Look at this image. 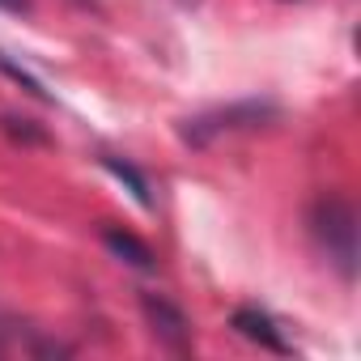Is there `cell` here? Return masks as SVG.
I'll return each instance as SVG.
<instances>
[{"label": "cell", "mask_w": 361, "mask_h": 361, "mask_svg": "<svg viewBox=\"0 0 361 361\" xmlns=\"http://www.w3.org/2000/svg\"><path fill=\"white\" fill-rule=\"evenodd\" d=\"M310 234L344 281L357 276V213L340 196H319L310 204Z\"/></svg>", "instance_id": "6da1fadb"}, {"label": "cell", "mask_w": 361, "mask_h": 361, "mask_svg": "<svg viewBox=\"0 0 361 361\" xmlns=\"http://www.w3.org/2000/svg\"><path fill=\"white\" fill-rule=\"evenodd\" d=\"M276 115L272 102H234V106H221V111H204L196 119H183V140L188 145H209L213 136L221 132H238V128H259Z\"/></svg>", "instance_id": "7a4b0ae2"}, {"label": "cell", "mask_w": 361, "mask_h": 361, "mask_svg": "<svg viewBox=\"0 0 361 361\" xmlns=\"http://www.w3.org/2000/svg\"><path fill=\"white\" fill-rule=\"evenodd\" d=\"M140 314H145V323H149V331H153V340H157L161 348H170V353H178V357L192 353V323H188V314L178 310L170 298H161V293H140Z\"/></svg>", "instance_id": "3957f363"}, {"label": "cell", "mask_w": 361, "mask_h": 361, "mask_svg": "<svg viewBox=\"0 0 361 361\" xmlns=\"http://www.w3.org/2000/svg\"><path fill=\"white\" fill-rule=\"evenodd\" d=\"M234 331L238 336H247L251 344H259V348H268V353H289V344H285V336H281V327L264 314V310H255V306H243V310H234Z\"/></svg>", "instance_id": "277c9868"}, {"label": "cell", "mask_w": 361, "mask_h": 361, "mask_svg": "<svg viewBox=\"0 0 361 361\" xmlns=\"http://www.w3.org/2000/svg\"><path fill=\"white\" fill-rule=\"evenodd\" d=\"M98 234H102L106 251H111V255H119V259H128L132 268H145V272H149V268L157 264V259H153V251H149V243H140L132 230H123V226H102Z\"/></svg>", "instance_id": "5b68a950"}, {"label": "cell", "mask_w": 361, "mask_h": 361, "mask_svg": "<svg viewBox=\"0 0 361 361\" xmlns=\"http://www.w3.org/2000/svg\"><path fill=\"white\" fill-rule=\"evenodd\" d=\"M102 166H106V170L119 178V183H128V188H132L136 204H145V209L153 204V196H149V178H145V174H140L132 161H119V157H102Z\"/></svg>", "instance_id": "8992f818"}, {"label": "cell", "mask_w": 361, "mask_h": 361, "mask_svg": "<svg viewBox=\"0 0 361 361\" xmlns=\"http://www.w3.org/2000/svg\"><path fill=\"white\" fill-rule=\"evenodd\" d=\"M0 132H5L9 140H18V145H35V149L51 145V136L35 119H18V115H0Z\"/></svg>", "instance_id": "52a82bcc"}, {"label": "cell", "mask_w": 361, "mask_h": 361, "mask_svg": "<svg viewBox=\"0 0 361 361\" xmlns=\"http://www.w3.org/2000/svg\"><path fill=\"white\" fill-rule=\"evenodd\" d=\"M0 73H9V77H13V81H18V85H26V90H30V94H35V98H43V102H47V90H43V85H39V81H35V77H30V73H22V68H18V64H9V60H5V56H0Z\"/></svg>", "instance_id": "ba28073f"}, {"label": "cell", "mask_w": 361, "mask_h": 361, "mask_svg": "<svg viewBox=\"0 0 361 361\" xmlns=\"http://www.w3.org/2000/svg\"><path fill=\"white\" fill-rule=\"evenodd\" d=\"M30 353H35V357H73V348L60 344V340H35Z\"/></svg>", "instance_id": "9c48e42d"}, {"label": "cell", "mask_w": 361, "mask_h": 361, "mask_svg": "<svg viewBox=\"0 0 361 361\" xmlns=\"http://www.w3.org/2000/svg\"><path fill=\"white\" fill-rule=\"evenodd\" d=\"M0 9H5V13H26L30 0H0Z\"/></svg>", "instance_id": "30bf717a"}, {"label": "cell", "mask_w": 361, "mask_h": 361, "mask_svg": "<svg viewBox=\"0 0 361 361\" xmlns=\"http://www.w3.org/2000/svg\"><path fill=\"white\" fill-rule=\"evenodd\" d=\"M5 348H9V344H5V336H0V353H5Z\"/></svg>", "instance_id": "8fae6325"}, {"label": "cell", "mask_w": 361, "mask_h": 361, "mask_svg": "<svg viewBox=\"0 0 361 361\" xmlns=\"http://www.w3.org/2000/svg\"><path fill=\"white\" fill-rule=\"evenodd\" d=\"M178 5H196V0H178Z\"/></svg>", "instance_id": "7c38bea8"}]
</instances>
